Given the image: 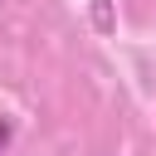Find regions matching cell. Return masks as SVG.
<instances>
[{"mask_svg": "<svg viewBox=\"0 0 156 156\" xmlns=\"http://www.w3.org/2000/svg\"><path fill=\"white\" fill-rule=\"evenodd\" d=\"M10 136H15V132H10V122H5V117H0V151H5V146H10Z\"/></svg>", "mask_w": 156, "mask_h": 156, "instance_id": "cell-1", "label": "cell"}]
</instances>
